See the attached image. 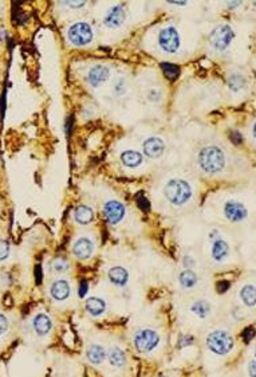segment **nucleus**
<instances>
[{"label": "nucleus", "mask_w": 256, "mask_h": 377, "mask_svg": "<svg viewBox=\"0 0 256 377\" xmlns=\"http://www.w3.org/2000/svg\"><path fill=\"white\" fill-rule=\"evenodd\" d=\"M198 164L204 172L218 173L224 168L226 164V156L222 151L218 147H206L198 153Z\"/></svg>", "instance_id": "obj_1"}, {"label": "nucleus", "mask_w": 256, "mask_h": 377, "mask_svg": "<svg viewBox=\"0 0 256 377\" xmlns=\"http://www.w3.org/2000/svg\"><path fill=\"white\" fill-rule=\"evenodd\" d=\"M164 193L169 203H172L174 205H182L192 196V188L185 180L172 179L165 185Z\"/></svg>", "instance_id": "obj_2"}, {"label": "nucleus", "mask_w": 256, "mask_h": 377, "mask_svg": "<svg viewBox=\"0 0 256 377\" xmlns=\"http://www.w3.org/2000/svg\"><path fill=\"white\" fill-rule=\"evenodd\" d=\"M206 346L210 352L224 356L232 350L234 348V338L232 335L226 330H214L206 337Z\"/></svg>", "instance_id": "obj_3"}, {"label": "nucleus", "mask_w": 256, "mask_h": 377, "mask_svg": "<svg viewBox=\"0 0 256 377\" xmlns=\"http://www.w3.org/2000/svg\"><path fill=\"white\" fill-rule=\"evenodd\" d=\"M160 335L152 329H140L134 334V346L141 353H148L158 345Z\"/></svg>", "instance_id": "obj_4"}, {"label": "nucleus", "mask_w": 256, "mask_h": 377, "mask_svg": "<svg viewBox=\"0 0 256 377\" xmlns=\"http://www.w3.org/2000/svg\"><path fill=\"white\" fill-rule=\"evenodd\" d=\"M234 37L235 34L230 26H218L210 35V46L218 51H224L231 45Z\"/></svg>", "instance_id": "obj_5"}, {"label": "nucleus", "mask_w": 256, "mask_h": 377, "mask_svg": "<svg viewBox=\"0 0 256 377\" xmlns=\"http://www.w3.org/2000/svg\"><path fill=\"white\" fill-rule=\"evenodd\" d=\"M68 39L76 46H86L92 41V30L88 23L80 22L68 29Z\"/></svg>", "instance_id": "obj_6"}, {"label": "nucleus", "mask_w": 256, "mask_h": 377, "mask_svg": "<svg viewBox=\"0 0 256 377\" xmlns=\"http://www.w3.org/2000/svg\"><path fill=\"white\" fill-rule=\"evenodd\" d=\"M158 45L166 53H176L180 47V35L172 26L161 30L158 35Z\"/></svg>", "instance_id": "obj_7"}, {"label": "nucleus", "mask_w": 256, "mask_h": 377, "mask_svg": "<svg viewBox=\"0 0 256 377\" xmlns=\"http://www.w3.org/2000/svg\"><path fill=\"white\" fill-rule=\"evenodd\" d=\"M104 216L110 224H117L125 216V207L117 200H110L104 205Z\"/></svg>", "instance_id": "obj_8"}, {"label": "nucleus", "mask_w": 256, "mask_h": 377, "mask_svg": "<svg viewBox=\"0 0 256 377\" xmlns=\"http://www.w3.org/2000/svg\"><path fill=\"white\" fill-rule=\"evenodd\" d=\"M224 215L230 222H242L247 218V208L242 203L235 200H230L224 205Z\"/></svg>", "instance_id": "obj_9"}, {"label": "nucleus", "mask_w": 256, "mask_h": 377, "mask_svg": "<svg viewBox=\"0 0 256 377\" xmlns=\"http://www.w3.org/2000/svg\"><path fill=\"white\" fill-rule=\"evenodd\" d=\"M110 76V70L109 67L104 66V65H97V66H94L90 69V72L88 74V81L90 82L92 86L94 88H98V86H101L104 82H105Z\"/></svg>", "instance_id": "obj_10"}, {"label": "nucleus", "mask_w": 256, "mask_h": 377, "mask_svg": "<svg viewBox=\"0 0 256 377\" xmlns=\"http://www.w3.org/2000/svg\"><path fill=\"white\" fill-rule=\"evenodd\" d=\"M165 151V144L164 141L158 137H150L144 143V152L148 157L152 159H157L161 157Z\"/></svg>", "instance_id": "obj_11"}, {"label": "nucleus", "mask_w": 256, "mask_h": 377, "mask_svg": "<svg viewBox=\"0 0 256 377\" xmlns=\"http://www.w3.org/2000/svg\"><path fill=\"white\" fill-rule=\"evenodd\" d=\"M125 10L122 6H114L109 10V13L105 17V25L110 29H116L118 26H121L125 21Z\"/></svg>", "instance_id": "obj_12"}, {"label": "nucleus", "mask_w": 256, "mask_h": 377, "mask_svg": "<svg viewBox=\"0 0 256 377\" xmlns=\"http://www.w3.org/2000/svg\"><path fill=\"white\" fill-rule=\"evenodd\" d=\"M92 250H94V244L88 238L78 239L76 243H74V247H72L74 255L76 258H80V259H88V258H90L92 254Z\"/></svg>", "instance_id": "obj_13"}, {"label": "nucleus", "mask_w": 256, "mask_h": 377, "mask_svg": "<svg viewBox=\"0 0 256 377\" xmlns=\"http://www.w3.org/2000/svg\"><path fill=\"white\" fill-rule=\"evenodd\" d=\"M50 293L51 297L56 299V301H64L70 295V286H68V283L66 281L59 279V281H55L52 283Z\"/></svg>", "instance_id": "obj_14"}, {"label": "nucleus", "mask_w": 256, "mask_h": 377, "mask_svg": "<svg viewBox=\"0 0 256 377\" xmlns=\"http://www.w3.org/2000/svg\"><path fill=\"white\" fill-rule=\"evenodd\" d=\"M74 219L76 223H80L82 226L90 224L94 219V212L90 207L88 205H80L76 207V210L74 211Z\"/></svg>", "instance_id": "obj_15"}, {"label": "nucleus", "mask_w": 256, "mask_h": 377, "mask_svg": "<svg viewBox=\"0 0 256 377\" xmlns=\"http://www.w3.org/2000/svg\"><path fill=\"white\" fill-rule=\"evenodd\" d=\"M142 155L136 151H126L121 155L122 164L128 168H137L142 164Z\"/></svg>", "instance_id": "obj_16"}, {"label": "nucleus", "mask_w": 256, "mask_h": 377, "mask_svg": "<svg viewBox=\"0 0 256 377\" xmlns=\"http://www.w3.org/2000/svg\"><path fill=\"white\" fill-rule=\"evenodd\" d=\"M108 275H109V279L113 282L114 285L121 286V287L122 286H125L126 283H128V279H129V274H128V271H126L124 267H120V266L110 268Z\"/></svg>", "instance_id": "obj_17"}, {"label": "nucleus", "mask_w": 256, "mask_h": 377, "mask_svg": "<svg viewBox=\"0 0 256 377\" xmlns=\"http://www.w3.org/2000/svg\"><path fill=\"white\" fill-rule=\"evenodd\" d=\"M84 307H86V310H88L92 317H98V315H101L102 313L106 310V303L102 301V299H100V298L92 297L86 299V305H84Z\"/></svg>", "instance_id": "obj_18"}, {"label": "nucleus", "mask_w": 256, "mask_h": 377, "mask_svg": "<svg viewBox=\"0 0 256 377\" xmlns=\"http://www.w3.org/2000/svg\"><path fill=\"white\" fill-rule=\"evenodd\" d=\"M228 251H230V247H228L227 242H224L222 239L214 240L212 244V258L218 262H222L228 255Z\"/></svg>", "instance_id": "obj_19"}, {"label": "nucleus", "mask_w": 256, "mask_h": 377, "mask_svg": "<svg viewBox=\"0 0 256 377\" xmlns=\"http://www.w3.org/2000/svg\"><path fill=\"white\" fill-rule=\"evenodd\" d=\"M88 358L92 364H101L106 358V350L101 345H92L88 350Z\"/></svg>", "instance_id": "obj_20"}, {"label": "nucleus", "mask_w": 256, "mask_h": 377, "mask_svg": "<svg viewBox=\"0 0 256 377\" xmlns=\"http://www.w3.org/2000/svg\"><path fill=\"white\" fill-rule=\"evenodd\" d=\"M34 329L39 335L47 334L51 329V319L46 314H38L34 318Z\"/></svg>", "instance_id": "obj_21"}, {"label": "nucleus", "mask_w": 256, "mask_h": 377, "mask_svg": "<svg viewBox=\"0 0 256 377\" xmlns=\"http://www.w3.org/2000/svg\"><path fill=\"white\" fill-rule=\"evenodd\" d=\"M108 358H109L110 364L113 366H124L126 364V356L124 350H121L120 348H112L108 352Z\"/></svg>", "instance_id": "obj_22"}, {"label": "nucleus", "mask_w": 256, "mask_h": 377, "mask_svg": "<svg viewBox=\"0 0 256 377\" xmlns=\"http://www.w3.org/2000/svg\"><path fill=\"white\" fill-rule=\"evenodd\" d=\"M178 282H180V285L185 289H190V287H194L196 285V282H198V275L194 274L192 270H185L180 274V277H178Z\"/></svg>", "instance_id": "obj_23"}, {"label": "nucleus", "mask_w": 256, "mask_h": 377, "mask_svg": "<svg viewBox=\"0 0 256 377\" xmlns=\"http://www.w3.org/2000/svg\"><path fill=\"white\" fill-rule=\"evenodd\" d=\"M240 297H242V299H243V302L246 305L250 306V307H254L256 299L255 287L252 285L244 286L243 289H242V291H240Z\"/></svg>", "instance_id": "obj_24"}, {"label": "nucleus", "mask_w": 256, "mask_h": 377, "mask_svg": "<svg viewBox=\"0 0 256 377\" xmlns=\"http://www.w3.org/2000/svg\"><path fill=\"white\" fill-rule=\"evenodd\" d=\"M190 310H192V313H194V314L198 315V317H200V318H206V315L210 314V306L206 301H198L190 306Z\"/></svg>", "instance_id": "obj_25"}, {"label": "nucleus", "mask_w": 256, "mask_h": 377, "mask_svg": "<svg viewBox=\"0 0 256 377\" xmlns=\"http://www.w3.org/2000/svg\"><path fill=\"white\" fill-rule=\"evenodd\" d=\"M161 67H162L165 77L168 80H176L177 76H178V67L174 66V65H170V63H162Z\"/></svg>", "instance_id": "obj_26"}, {"label": "nucleus", "mask_w": 256, "mask_h": 377, "mask_svg": "<svg viewBox=\"0 0 256 377\" xmlns=\"http://www.w3.org/2000/svg\"><path fill=\"white\" fill-rule=\"evenodd\" d=\"M244 85H246V81L240 76H234L231 80H230V88H231L234 92H239L240 89L244 88Z\"/></svg>", "instance_id": "obj_27"}, {"label": "nucleus", "mask_w": 256, "mask_h": 377, "mask_svg": "<svg viewBox=\"0 0 256 377\" xmlns=\"http://www.w3.org/2000/svg\"><path fill=\"white\" fill-rule=\"evenodd\" d=\"M10 254V246L8 243L3 240V239H0V260H4L8 258Z\"/></svg>", "instance_id": "obj_28"}, {"label": "nucleus", "mask_w": 256, "mask_h": 377, "mask_svg": "<svg viewBox=\"0 0 256 377\" xmlns=\"http://www.w3.org/2000/svg\"><path fill=\"white\" fill-rule=\"evenodd\" d=\"M68 268V264L66 260H63V259H56L52 263V270L56 272H63V271H66Z\"/></svg>", "instance_id": "obj_29"}, {"label": "nucleus", "mask_w": 256, "mask_h": 377, "mask_svg": "<svg viewBox=\"0 0 256 377\" xmlns=\"http://www.w3.org/2000/svg\"><path fill=\"white\" fill-rule=\"evenodd\" d=\"M7 329H8V321L4 315L0 314V334H4Z\"/></svg>", "instance_id": "obj_30"}, {"label": "nucleus", "mask_w": 256, "mask_h": 377, "mask_svg": "<svg viewBox=\"0 0 256 377\" xmlns=\"http://www.w3.org/2000/svg\"><path fill=\"white\" fill-rule=\"evenodd\" d=\"M216 289H218V293H224V291H227V290L230 289V282L228 281L218 282V286H216Z\"/></svg>", "instance_id": "obj_31"}, {"label": "nucleus", "mask_w": 256, "mask_h": 377, "mask_svg": "<svg viewBox=\"0 0 256 377\" xmlns=\"http://www.w3.org/2000/svg\"><path fill=\"white\" fill-rule=\"evenodd\" d=\"M138 205L142 208L144 211H148L150 208V204H149V201L145 199L144 196H138Z\"/></svg>", "instance_id": "obj_32"}, {"label": "nucleus", "mask_w": 256, "mask_h": 377, "mask_svg": "<svg viewBox=\"0 0 256 377\" xmlns=\"http://www.w3.org/2000/svg\"><path fill=\"white\" fill-rule=\"evenodd\" d=\"M243 337L246 342L251 341V339L254 338V327H248V329H246L243 333Z\"/></svg>", "instance_id": "obj_33"}, {"label": "nucleus", "mask_w": 256, "mask_h": 377, "mask_svg": "<svg viewBox=\"0 0 256 377\" xmlns=\"http://www.w3.org/2000/svg\"><path fill=\"white\" fill-rule=\"evenodd\" d=\"M88 282L86 281H82L80 282V298H84V295H86V293H88Z\"/></svg>", "instance_id": "obj_34"}, {"label": "nucleus", "mask_w": 256, "mask_h": 377, "mask_svg": "<svg viewBox=\"0 0 256 377\" xmlns=\"http://www.w3.org/2000/svg\"><path fill=\"white\" fill-rule=\"evenodd\" d=\"M63 5L72 6V9H80V7H84L86 5V2H64Z\"/></svg>", "instance_id": "obj_35"}, {"label": "nucleus", "mask_w": 256, "mask_h": 377, "mask_svg": "<svg viewBox=\"0 0 256 377\" xmlns=\"http://www.w3.org/2000/svg\"><path fill=\"white\" fill-rule=\"evenodd\" d=\"M232 141L235 144L242 143V137H240L239 133H232Z\"/></svg>", "instance_id": "obj_36"}, {"label": "nucleus", "mask_w": 256, "mask_h": 377, "mask_svg": "<svg viewBox=\"0 0 256 377\" xmlns=\"http://www.w3.org/2000/svg\"><path fill=\"white\" fill-rule=\"evenodd\" d=\"M184 263H186V264H185L186 267H190V266H194V260L189 259L188 256H186V258H184Z\"/></svg>", "instance_id": "obj_37"}, {"label": "nucleus", "mask_w": 256, "mask_h": 377, "mask_svg": "<svg viewBox=\"0 0 256 377\" xmlns=\"http://www.w3.org/2000/svg\"><path fill=\"white\" fill-rule=\"evenodd\" d=\"M169 5H173V6H185V5H186V2H169Z\"/></svg>", "instance_id": "obj_38"}, {"label": "nucleus", "mask_w": 256, "mask_h": 377, "mask_svg": "<svg viewBox=\"0 0 256 377\" xmlns=\"http://www.w3.org/2000/svg\"><path fill=\"white\" fill-rule=\"evenodd\" d=\"M250 370H251V376H255V361H252L251 362Z\"/></svg>", "instance_id": "obj_39"}]
</instances>
